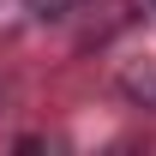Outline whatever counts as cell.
<instances>
[{
	"mask_svg": "<svg viewBox=\"0 0 156 156\" xmlns=\"http://www.w3.org/2000/svg\"><path fill=\"white\" fill-rule=\"evenodd\" d=\"M114 84H120V96L132 102V108H150V114H156V54L126 60V66L114 72Z\"/></svg>",
	"mask_w": 156,
	"mask_h": 156,
	"instance_id": "1",
	"label": "cell"
},
{
	"mask_svg": "<svg viewBox=\"0 0 156 156\" xmlns=\"http://www.w3.org/2000/svg\"><path fill=\"white\" fill-rule=\"evenodd\" d=\"M84 6H90V0H24V12L36 24H66V18H78Z\"/></svg>",
	"mask_w": 156,
	"mask_h": 156,
	"instance_id": "2",
	"label": "cell"
},
{
	"mask_svg": "<svg viewBox=\"0 0 156 156\" xmlns=\"http://www.w3.org/2000/svg\"><path fill=\"white\" fill-rule=\"evenodd\" d=\"M6 108H12V78L0 72V114H6Z\"/></svg>",
	"mask_w": 156,
	"mask_h": 156,
	"instance_id": "3",
	"label": "cell"
}]
</instances>
